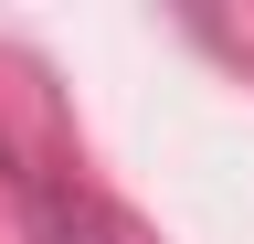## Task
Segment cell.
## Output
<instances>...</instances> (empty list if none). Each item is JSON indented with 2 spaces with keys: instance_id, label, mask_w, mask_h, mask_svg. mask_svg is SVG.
<instances>
[{
  "instance_id": "obj_1",
  "label": "cell",
  "mask_w": 254,
  "mask_h": 244,
  "mask_svg": "<svg viewBox=\"0 0 254 244\" xmlns=\"http://www.w3.org/2000/svg\"><path fill=\"white\" fill-rule=\"evenodd\" d=\"M21 223H32V244H138L85 180H32V191H21Z\"/></svg>"
}]
</instances>
